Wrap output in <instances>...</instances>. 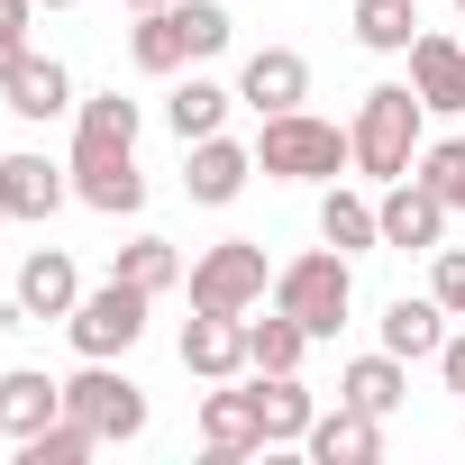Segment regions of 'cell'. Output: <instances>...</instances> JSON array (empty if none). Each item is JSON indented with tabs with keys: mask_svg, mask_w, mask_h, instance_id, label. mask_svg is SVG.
Here are the masks:
<instances>
[{
	"mask_svg": "<svg viewBox=\"0 0 465 465\" xmlns=\"http://www.w3.org/2000/svg\"><path fill=\"white\" fill-rule=\"evenodd\" d=\"M64 411H74V420H92V438H101V447L146 438V392H137L110 356H83V374L64 383Z\"/></svg>",
	"mask_w": 465,
	"mask_h": 465,
	"instance_id": "obj_4",
	"label": "cell"
},
{
	"mask_svg": "<svg viewBox=\"0 0 465 465\" xmlns=\"http://www.w3.org/2000/svg\"><path fill=\"white\" fill-rule=\"evenodd\" d=\"M238 101L265 110V119H274V110H302V101H311V64H302L292 46H256L247 74H238Z\"/></svg>",
	"mask_w": 465,
	"mask_h": 465,
	"instance_id": "obj_13",
	"label": "cell"
},
{
	"mask_svg": "<svg viewBox=\"0 0 465 465\" xmlns=\"http://www.w3.org/2000/svg\"><path fill=\"white\" fill-rule=\"evenodd\" d=\"M411 173H420V183H429V192H438V201L465 219V137H438V146H420V164H411Z\"/></svg>",
	"mask_w": 465,
	"mask_h": 465,
	"instance_id": "obj_30",
	"label": "cell"
},
{
	"mask_svg": "<svg viewBox=\"0 0 465 465\" xmlns=\"http://www.w3.org/2000/svg\"><path fill=\"white\" fill-rule=\"evenodd\" d=\"M411 92L456 119V110H465V37H429V28H420V37H411Z\"/></svg>",
	"mask_w": 465,
	"mask_h": 465,
	"instance_id": "obj_18",
	"label": "cell"
},
{
	"mask_svg": "<svg viewBox=\"0 0 465 465\" xmlns=\"http://www.w3.org/2000/svg\"><path fill=\"white\" fill-rule=\"evenodd\" d=\"M374 210H383V247H420V256H438L447 219H456V210H447V201H438V192H429L420 173L383 183V201H374Z\"/></svg>",
	"mask_w": 465,
	"mask_h": 465,
	"instance_id": "obj_9",
	"label": "cell"
},
{
	"mask_svg": "<svg viewBox=\"0 0 465 465\" xmlns=\"http://www.w3.org/2000/svg\"><path fill=\"white\" fill-rule=\"evenodd\" d=\"M37 10H74V0H37Z\"/></svg>",
	"mask_w": 465,
	"mask_h": 465,
	"instance_id": "obj_36",
	"label": "cell"
},
{
	"mask_svg": "<svg viewBox=\"0 0 465 465\" xmlns=\"http://www.w3.org/2000/svg\"><path fill=\"white\" fill-rule=\"evenodd\" d=\"M92 447H101V438H92V420H74V411H64V420H46L37 438H19V465H83Z\"/></svg>",
	"mask_w": 465,
	"mask_h": 465,
	"instance_id": "obj_29",
	"label": "cell"
},
{
	"mask_svg": "<svg viewBox=\"0 0 465 465\" xmlns=\"http://www.w3.org/2000/svg\"><path fill=\"white\" fill-rule=\"evenodd\" d=\"M128 55H137V74H183V64H192V37H183V10H173V0H164V10H137Z\"/></svg>",
	"mask_w": 465,
	"mask_h": 465,
	"instance_id": "obj_22",
	"label": "cell"
},
{
	"mask_svg": "<svg viewBox=\"0 0 465 465\" xmlns=\"http://www.w3.org/2000/svg\"><path fill=\"white\" fill-rule=\"evenodd\" d=\"M429 292L447 302V320H465V247H438V274H429Z\"/></svg>",
	"mask_w": 465,
	"mask_h": 465,
	"instance_id": "obj_32",
	"label": "cell"
},
{
	"mask_svg": "<svg viewBox=\"0 0 465 465\" xmlns=\"http://www.w3.org/2000/svg\"><path fill=\"white\" fill-rule=\"evenodd\" d=\"M401 392H411V374H401V356L383 347V356H356L347 374H338V401H356V411H374V420H392L401 411Z\"/></svg>",
	"mask_w": 465,
	"mask_h": 465,
	"instance_id": "obj_23",
	"label": "cell"
},
{
	"mask_svg": "<svg viewBox=\"0 0 465 465\" xmlns=\"http://www.w3.org/2000/svg\"><path fill=\"white\" fill-rule=\"evenodd\" d=\"M46 420H64V383L55 374H37V365H10V374H0V438H37Z\"/></svg>",
	"mask_w": 465,
	"mask_h": 465,
	"instance_id": "obj_14",
	"label": "cell"
},
{
	"mask_svg": "<svg viewBox=\"0 0 465 465\" xmlns=\"http://www.w3.org/2000/svg\"><path fill=\"white\" fill-rule=\"evenodd\" d=\"M28 19H37V0H0V37H28Z\"/></svg>",
	"mask_w": 465,
	"mask_h": 465,
	"instance_id": "obj_34",
	"label": "cell"
},
{
	"mask_svg": "<svg viewBox=\"0 0 465 465\" xmlns=\"http://www.w3.org/2000/svg\"><path fill=\"white\" fill-rule=\"evenodd\" d=\"M201 447H210L219 465L265 456V401H256V383H238V374H228L219 392H201Z\"/></svg>",
	"mask_w": 465,
	"mask_h": 465,
	"instance_id": "obj_7",
	"label": "cell"
},
{
	"mask_svg": "<svg viewBox=\"0 0 465 465\" xmlns=\"http://www.w3.org/2000/svg\"><path fill=\"white\" fill-rule=\"evenodd\" d=\"M274 311H292L311 338H338V329H347V311H356V274H347V256H338V247L292 256V265L274 274Z\"/></svg>",
	"mask_w": 465,
	"mask_h": 465,
	"instance_id": "obj_3",
	"label": "cell"
},
{
	"mask_svg": "<svg viewBox=\"0 0 465 465\" xmlns=\"http://www.w3.org/2000/svg\"><path fill=\"white\" fill-rule=\"evenodd\" d=\"M74 164H46V155H0V201H10V219H55L74 201L64 183Z\"/></svg>",
	"mask_w": 465,
	"mask_h": 465,
	"instance_id": "obj_16",
	"label": "cell"
},
{
	"mask_svg": "<svg viewBox=\"0 0 465 465\" xmlns=\"http://www.w3.org/2000/svg\"><path fill=\"white\" fill-rule=\"evenodd\" d=\"M228 110H238V92H228V83H201V74L164 92V119H173V137H183V146H192V137H219V119H228Z\"/></svg>",
	"mask_w": 465,
	"mask_h": 465,
	"instance_id": "obj_24",
	"label": "cell"
},
{
	"mask_svg": "<svg viewBox=\"0 0 465 465\" xmlns=\"http://www.w3.org/2000/svg\"><path fill=\"white\" fill-rule=\"evenodd\" d=\"M146 302H155V292H137V283H119V274H110L101 292H83V302H74L64 338H74L83 356H128V347L146 338Z\"/></svg>",
	"mask_w": 465,
	"mask_h": 465,
	"instance_id": "obj_6",
	"label": "cell"
},
{
	"mask_svg": "<svg viewBox=\"0 0 465 465\" xmlns=\"http://www.w3.org/2000/svg\"><path fill=\"white\" fill-rule=\"evenodd\" d=\"M383 347H392L401 365L438 356V347H447V302H438V292H429V302H411V292H401V302H383Z\"/></svg>",
	"mask_w": 465,
	"mask_h": 465,
	"instance_id": "obj_20",
	"label": "cell"
},
{
	"mask_svg": "<svg viewBox=\"0 0 465 465\" xmlns=\"http://www.w3.org/2000/svg\"><path fill=\"white\" fill-rule=\"evenodd\" d=\"M347 164H356V137L311 110H274L256 137V173H274V183H338Z\"/></svg>",
	"mask_w": 465,
	"mask_h": 465,
	"instance_id": "obj_2",
	"label": "cell"
},
{
	"mask_svg": "<svg viewBox=\"0 0 465 465\" xmlns=\"http://www.w3.org/2000/svg\"><path fill=\"white\" fill-rule=\"evenodd\" d=\"M0 110L28 119V128H46V119H64V110H74V74H64L55 55H37V46H28V64L0 83Z\"/></svg>",
	"mask_w": 465,
	"mask_h": 465,
	"instance_id": "obj_12",
	"label": "cell"
},
{
	"mask_svg": "<svg viewBox=\"0 0 465 465\" xmlns=\"http://www.w3.org/2000/svg\"><path fill=\"white\" fill-rule=\"evenodd\" d=\"M183 374L201 383H228V374H247V320H228V311H201L183 329Z\"/></svg>",
	"mask_w": 465,
	"mask_h": 465,
	"instance_id": "obj_15",
	"label": "cell"
},
{
	"mask_svg": "<svg viewBox=\"0 0 465 465\" xmlns=\"http://www.w3.org/2000/svg\"><path fill=\"white\" fill-rule=\"evenodd\" d=\"M456 10H465V0H456Z\"/></svg>",
	"mask_w": 465,
	"mask_h": 465,
	"instance_id": "obj_39",
	"label": "cell"
},
{
	"mask_svg": "<svg viewBox=\"0 0 465 465\" xmlns=\"http://www.w3.org/2000/svg\"><path fill=\"white\" fill-rule=\"evenodd\" d=\"M347 28H356V46H374V55H411V37H420V0H356Z\"/></svg>",
	"mask_w": 465,
	"mask_h": 465,
	"instance_id": "obj_26",
	"label": "cell"
},
{
	"mask_svg": "<svg viewBox=\"0 0 465 465\" xmlns=\"http://www.w3.org/2000/svg\"><path fill=\"white\" fill-rule=\"evenodd\" d=\"M74 201H92L101 219H128V210H146L137 146H74Z\"/></svg>",
	"mask_w": 465,
	"mask_h": 465,
	"instance_id": "obj_8",
	"label": "cell"
},
{
	"mask_svg": "<svg viewBox=\"0 0 465 465\" xmlns=\"http://www.w3.org/2000/svg\"><path fill=\"white\" fill-rule=\"evenodd\" d=\"M320 238H329L338 256H374V247H383V210H374L365 192L329 183V192H320Z\"/></svg>",
	"mask_w": 465,
	"mask_h": 465,
	"instance_id": "obj_19",
	"label": "cell"
},
{
	"mask_svg": "<svg viewBox=\"0 0 465 465\" xmlns=\"http://www.w3.org/2000/svg\"><path fill=\"white\" fill-rule=\"evenodd\" d=\"M137 128H146V110H137L128 92H92V101H74V146H137Z\"/></svg>",
	"mask_w": 465,
	"mask_h": 465,
	"instance_id": "obj_25",
	"label": "cell"
},
{
	"mask_svg": "<svg viewBox=\"0 0 465 465\" xmlns=\"http://www.w3.org/2000/svg\"><path fill=\"white\" fill-rule=\"evenodd\" d=\"M19 64H28V37H0V83H10Z\"/></svg>",
	"mask_w": 465,
	"mask_h": 465,
	"instance_id": "obj_35",
	"label": "cell"
},
{
	"mask_svg": "<svg viewBox=\"0 0 465 465\" xmlns=\"http://www.w3.org/2000/svg\"><path fill=\"white\" fill-rule=\"evenodd\" d=\"M302 347H311V329H302L292 311L247 320V374H302Z\"/></svg>",
	"mask_w": 465,
	"mask_h": 465,
	"instance_id": "obj_27",
	"label": "cell"
},
{
	"mask_svg": "<svg viewBox=\"0 0 465 465\" xmlns=\"http://www.w3.org/2000/svg\"><path fill=\"white\" fill-rule=\"evenodd\" d=\"M192 311H228V320H247L256 302H265V247L256 238H219V247H201L192 256Z\"/></svg>",
	"mask_w": 465,
	"mask_h": 465,
	"instance_id": "obj_5",
	"label": "cell"
},
{
	"mask_svg": "<svg viewBox=\"0 0 465 465\" xmlns=\"http://www.w3.org/2000/svg\"><path fill=\"white\" fill-rule=\"evenodd\" d=\"M420 128H429V101L411 92V83H374L365 92V110H356V173L365 183H401L411 164H420Z\"/></svg>",
	"mask_w": 465,
	"mask_h": 465,
	"instance_id": "obj_1",
	"label": "cell"
},
{
	"mask_svg": "<svg viewBox=\"0 0 465 465\" xmlns=\"http://www.w3.org/2000/svg\"><path fill=\"white\" fill-rule=\"evenodd\" d=\"M128 10H164V0H128Z\"/></svg>",
	"mask_w": 465,
	"mask_h": 465,
	"instance_id": "obj_37",
	"label": "cell"
},
{
	"mask_svg": "<svg viewBox=\"0 0 465 465\" xmlns=\"http://www.w3.org/2000/svg\"><path fill=\"white\" fill-rule=\"evenodd\" d=\"M256 401H265V447H302L311 420H320V401H311L302 374H256Z\"/></svg>",
	"mask_w": 465,
	"mask_h": 465,
	"instance_id": "obj_21",
	"label": "cell"
},
{
	"mask_svg": "<svg viewBox=\"0 0 465 465\" xmlns=\"http://www.w3.org/2000/svg\"><path fill=\"white\" fill-rule=\"evenodd\" d=\"M320 465H374L383 456V420L374 411H356V401H338V411H320L311 420V438H302Z\"/></svg>",
	"mask_w": 465,
	"mask_h": 465,
	"instance_id": "obj_17",
	"label": "cell"
},
{
	"mask_svg": "<svg viewBox=\"0 0 465 465\" xmlns=\"http://www.w3.org/2000/svg\"><path fill=\"white\" fill-rule=\"evenodd\" d=\"M438 374H447V392L465 401V329H447V347H438Z\"/></svg>",
	"mask_w": 465,
	"mask_h": 465,
	"instance_id": "obj_33",
	"label": "cell"
},
{
	"mask_svg": "<svg viewBox=\"0 0 465 465\" xmlns=\"http://www.w3.org/2000/svg\"><path fill=\"white\" fill-rule=\"evenodd\" d=\"M183 155H192L183 164V192L210 201V210H228V201L247 192V173H256V146H238V137H192Z\"/></svg>",
	"mask_w": 465,
	"mask_h": 465,
	"instance_id": "obj_10",
	"label": "cell"
},
{
	"mask_svg": "<svg viewBox=\"0 0 465 465\" xmlns=\"http://www.w3.org/2000/svg\"><path fill=\"white\" fill-rule=\"evenodd\" d=\"M0 219H10V201H0Z\"/></svg>",
	"mask_w": 465,
	"mask_h": 465,
	"instance_id": "obj_38",
	"label": "cell"
},
{
	"mask_svg": "<svg viewBox=\"0 0 465 465\" xmlns=\"http://www.w3.org/2000/svg\"><path fill=\"white\" fill-rule=\"evenodd\" d=\"M173 10H183V37H192V64H201V55H219L228 37H238V28H228V10H219V0H173Z\"/></svg>",
	"mask_w": 465,
	"mask_h": 465,
	"instance_id": "obj_31",
	"label": "cell"
},
{
	"mask_svg": "<svg viewBox=\"0 0 465 465\" xmlns=\"http://www.w3.org/2000/svg\"><path fill=\"white\" fill-rule=\"evenodd\" d=\"M110 274H119V283H137V292H173L192 265H183V247H173V238H128Z\"/></svg>",
	"mask_w": 465,
	"mask_h": 465,
	"instance_id": "obj_28",
	"label": "cell"
},
{
	"mask_svg": "<svg viewBox=\"0 0 465 465\" xmlns=\"http://www.w3.org/2000/svg\"><path fill=\"white\" fill-rule=\"evenodd\" d=\"M10 302H19L28 320H74V302H83V274H74V256H64V247H37V256H19V283H10Z\"/></svg>",
	"mask_w": 465,
	"mask_h": 465,
	"instance_id": "obj_11",
	"label": "cell"
}]
</instances>
